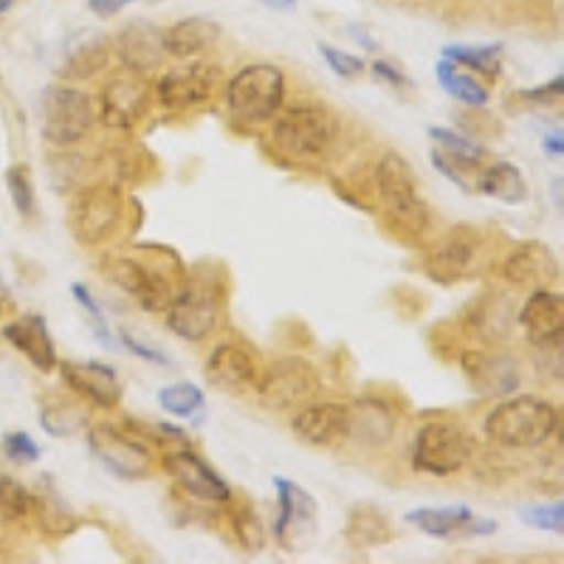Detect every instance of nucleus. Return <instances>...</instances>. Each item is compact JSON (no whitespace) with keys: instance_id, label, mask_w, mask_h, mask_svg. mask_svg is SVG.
I'll use <instances>...</instances> for the list:
<instances>
[{"instance_id":"nucleus-8","label":"nucleus","mask_w":564,"mask_h":564,"mask_svg":"<svg viewBox=\"0 0 564 564\" xmlns=\"http://www.w3.org/2000/svg\"><path fill=\"white\" fill-rule=\"evenodd\" d=\"M254 392L260 404L269 410H296V406L308 404L319 392V372L300 356H282L269 370L260 372Z\"/></svg>"},{"instance_id":"nucleus-47","label":"nucleus","mask_w":564,"mask_h":564,"mask_svg":"<svg viewBox=\"0 0 564 564\" xmlns=\"http://www.w3.org/2000/svg\"><path fill=\"white\" fill-rule=\"evenodd\" d=\"M70 294L77 296V302H79V305H83V308L88 311V314L94 316V319L105 322V316H102V308H99V305H97V300H94V294H90V291L85 289L83 282H74V285H70Z\"/></svg>"},{"instance_id":"nucleus-2","label":"nucleus","mask_w":564,"mask_h":564,"mask_svg":"<svg viewBox=\"0 0 564 564\" xmlns=\"http://www.w3.org/2000/svg\"><path fill=\"white\" fill-rule=\"evenodd\" d=\"M372 181H376V195L384 206L387 218L412 238H421L423 231L430 229L432 212L421 195L410 161L401 153H384L376 164Z\"/></svg>"},{"instance_id":"nucleus-43","label":"nucleus","mask_w":564,"mask_h":564,"mask_svg":"<svg viewBox=\"0 0 564 564\" xmlns=\"http://www.w3.org/2000/svg\"><path fill=\"white\" fill-rule=\"evenodd\" d=\"M522 522H528V525L539 528V531L562 533V528H564V508H562V502H556V506L531 508V511H522Z\"/></svg>"},{"instance_id":"nucleus-41","label":"nucleus","mask_w":564,"mask_h":564,"mask_svg":"<svg viewBox=\"0 0 564 564\" xmlns=\"http://www.w3.org/2000/svg\"><path fill=\"white\" fill-rule=\"evenodd\" d=\"M235 533H238V542L243 551L254 553L260 551V547L265 545V528H263V520L257 517L254 511H240L238 517H235Z\"/></svg>"},{"instance_id":"nucleus-32","label":"nucleus","mask_w":564,"mask_h":564,"mask_svg":"<svg viewBox=\"0 0 564 564\" xmlns=\"http://www.w3.org/2000/svg\"><path fill=\"white\" fill-rule=\"evenodd\" d=\"M430 135L437 141V153L449 161L452 167L463 170H477L486 161V148L477 144L475 139L457 133L452 128H430Z\"/></svg>"},{"instance_id":"nucleus-14","label":"nucleus","mask_w":564,"mask_h":564,"mask_svg":"<svg viewBox=\"0 0 564 564\" xmlns=\"http://www.w3.org/2000/svg\"><path fill=\"white\" fill-rule=\"evenodd\" d=\"M164 471L175 480V486L184 494L195 497L200 502H215V506H224L231 500V486L224 477L204 460L195 452H170L164 457Z\"/></svg>"},{"instance_id":"nucleus-11","label":"nucleus","mask_w":564,"mask_h":564,"mask_svg":"<svg viewBox=\"0 0 564 564\" xmlns=\"http://www.w3.org/2000/svg\"><path fill=\"white\" fill-rule=\"evenodd\" d=\"M88 446L99 457V463L119 480H144L153 468V455H150L148 446L113 423L90 426Z\"/></svg>"},{"instance_id":"nucleus-51","label":"nucleus","mask_w":564,"mask_h":564,"mask_svg":"<svg viewBox=\"0 0 564 564\" xmlns=\"http://www.w3.org/2000/svg\"><path fill=\"white\" fill-rule=\"evenodd\" d=\"M14 7V0H0V14H7Z\"/></svg>"},{"instance_id":"nucleus-27","label":"nucleus","mask_w":564,"mask_h":564,"mask_svg":"<svg viewBox=\"0 0 564 564\" xmlns=\"http://www.w3.org/2000/svg\"><path fill=\"white\" fill-rule=\"evenodd\" d=\"M513 325V308L511 300L502 294H486L475 308L468 311V327L486 345H497L506 336H511Z\"/></svg>"},{"instance_id":"nucleus-18","label":"nucleus","mask_w":564,"mask_h":564,"mask_svg":"<svg viewBox=\"0 0 564 564\" xmlns=\"http://www.w3.org/2000/svg\"><path fill=\"white\" fill-rule=\"evenodd\" d=\"M276 488V522L274 533L294 547L296 539H305L316 528V500L305 488L289 477H274Z\"/></svg>"},{"instance_id":"nucleus-34","label":"nucleus","mask_w":564,"mask_h":564,"mask_svg":"<svg viewBox=\"0 0 564 564\" xmlns=\"http://www.w3.org/2000/svg\"><path fill=\"white\" fill-rule=\"evenodd\" d=\"M443 57L452 59L455 65L475 70L486 79H497L502 70V43L488 45H446Z\"/></svg>"},{"instance_id":"nucleus-1","label":"nucleus","mask_w":564,"mask_h":564,"mask_svg":"<svg viewBox=\"0 0 564 564\" xmlns=\"http://www.w3.org/2000/svg\"><path fill=\"white\" fill-rule=\"evenodd\" d=\"M562 412L539 395L506 398L486 417V435L502 449H539L558 432Z\"/></svg>"},{"instance_id":"nucleus-44","label":"nucleus","mask_w":564,"mask_h":564,"mask_svg":"<svg viewBox=\"0 0 564 564\" xmlns=\"http://www.w3.org/2000/svg\"><path fill=\"white\" fill-rule=\"evenodd\" d=\"M372 77L379 79V83L390 85V88H395V90L412 88V79L406 77L404 70H398L395 65H390L387 59H376V63H372Z\"/></svg>"},{"instance_id":"nucleus-31","label":"nucleus","mask_w":564,"mask_h":564,"mask_svg":"<svg viewBox=\"0 0 564 564\" xmlns=\"http://www.w3.org/2000/svg\"><path fill=\"white\" fill-rule=\"evenodd\" d=\"M435 74L441 88L446 90L452 99L466 105V108H486L488 99H491V90L482 83H477L471 74H466V70H463L460 65L452 63V59L443 57L441 63L435 65Z\"/></svg>"},{"instance_id":"nucleus-23","label":"nucleus","mask_w":564,"mask_h":564,"mask_svg":"<svg viewBox=\"0 0 564 564\" xmlns=\"http://www.w3.org/2000/svg\"><path fill=\"white\" fill-rule=\"evenodd\" d=\"M347 423H350V406L319 401V404L302 406L291 417V432L311 446H334L336 441L347 437Z\"/></svg>"},{"instance_id":"nucleus-39","label":"nucleus","mask_w":564,"mask_h":564,"mask_svg":"<svg viewBox=\"0 0 564 564\" xmlns=\"http://www.w3.org/2000/svg\"><path fill=\"white\" fill-rule=\"evenodd\" d=\"M7 186H9V195H12V204L14 209L20 212V218H32L34 212V186L32 178H29V170L26 167H9L7 170Z\"/></svg>"},{"instance_id":"nucleus-16","label":"nucleus","mask_w":564,"mask_h":564,"mask_svg":"<svg viewBox=\"0 0 564 564\" xmlns=\"http://www.w3.org/2000/svg\"><path fill=\"white\" fill-rule=\"evenodd\" d=\"M57 367L65 387L90 404L113 410L122 401V381L113 367L102 365V361H57Z\"/></svg>"},{"instance_id":"nucleus-29","label":"nucleus","mask_w":564,"mask_h":564,"mask_svg":"<svg viewBox=\"0 0 564 564\" xmlns=\"http://www.w3.org/2000/svg\"><path fill=\"white\" fill-rule=\"evenodd\" d=\"M350 406V423H347V435H356L361 443H370V446H381L392 437L395 432V417L390 415L381 401H372V398H361Z\"/></svg>"},{"instance_id":"nucleus-9","label":"nucleus","mask_w":564,"mask_h":564,"mask_svg":"<svg viewBox=\"0 0 564 564\" xmlns=\"http://www.w3.org/2000/svg\"><path fill=\"white\" fill-rule=\"evenodd\" d=\"M99 269L116 289L133 296L139 302V308L150 311V314L167 311L170 300H173V276L170 274L141 263L139 257L130 254H105Z\"/></svg>"},{"instance_id":"nucleus-10","label":"nucleus","mask_w":564,"mask_h":564,"mask_svg":"<svg viewBox=\"0 0 564 564\" xmlns=\"http://www.w3.org/2000/svg\"><path fill=\"white\" fill-rule=\"evenodd\" d=\"M482 251H486V243L480 231L471 226H455L432 246L423 260V271L441 285H455L480 271Z\"/></svg>"},{"instance_id":"nucleus-3","label":"nucleus","mask_w":564,"mask_h":564,"mask_svg":"<svg viewBox=\"0 0 564 564\" xmlns=\"http://www.w3.org/2000/svg\"><path fill=\"white\" fill-rule=\"evenodd\" d=\"M285 74L271 63H251L226 85V105L231 116L246 124L271 122L285 105Z\"/></svg>"},{"instance_id":"nucleus-28","label":"nucleus","mask_w":564,"mask_h":564,"mask_svg":"<svg viewBox=\"0 0 564 564\" xmlns=\"http://www.w3.org/2000/svg\"><path fill=\"white\" fill-rule=\"evenodd\" d=\"M345 536L356 551H370V547H381L392 542L395 528H392L390 517L376 506H359L347 513Z\"/></svg>"},{"instance_id":"nucleus-13","label":"nucleus","mask_w":564,"mask_h":564,"mask_svg":"<svg viewBox=\"0 0 564 564\" xmlns=\"http://www.w3.org/2000/svg\"><path fill=\"white\" fill-rule=\"evenodd\" d=\"M220 83V68L204 59H193V63L178 65V68L167 70L155 85V97L164 108L181 110L193 108V105L206 102L215 97Z\"/></svg>"},{"instance_id":"nucleus-30","label":"nucleus","mask_w":564,"mask_h":564,"mask_svg":"<svg viewBox=\"0 0 564 564\" xmlns=\"http://www.w3.org/2000/svg\"><path fill=\"white\" fill-rule=\"evenodd\" d=\"M477 193L486 195V198L500 200V204L520 206L528 198V181L517 164H511V161H497V164L482 170V175L477 178Z\"/></svg>"},{"instance_id":"nucleus-15","label":"nucleus","mask_w":564,"mask_h":564,"mask_svg":"<svg viewBox=\"0 0 564 564\" xmlns=\"http://www.w3.org/2000/svg\"><path fill=\"white\" fill-rule=\"evenodd\" d=\"M150 85L139 77H116L102 88L99 97V116L102 124L113 130H130L148 116Z\"/></svg>"},{"instance_id":"nucleus-22","label":"nucleus","mask_w":564,"mask_h":564,"mask_svg":"<svg viewBox=\"0 0 564 564\" xmlns=\"http://www.w3.org/2000/svg\"><path fill=\"white\" fill-rule=\"evenodd\" d=\"M463 372L482 395H511L520 387V365L506 356V352L468 350L463 352Z\"/></svg>"},{"instance_id":"nucleus-36","label":"nucleus","mask_w":564,"mask_h":564,"mask_svg":"<svg viewBox=\"0 0 564 564\" xmlns=\"http://www.w3.org/2000/svg\"><path fill=\"white\" fill-rule=\"evenodd\" d=\"M40 423H43V430L48 432V435L70 437L88 426V412H85L77 401H68V398H52V401H45L43 404Z\"/></svg>"},{"instance_id":"nucleus-40","label":"nucleus","mask_w":564,"mask_h":564,"mask_svg":"<svg viewBox=\"0 0 564 564\" xmlns=\"http://www.w3.org/2000/svg\"><path fill=\"white\" fill-rule=\"evenodd\" d=\"M319 54H322V59L327 63V68L334 70L336 77H341V79L359 77L361 70H365V59L356 57V54H350V52H345V48H336V45L319 43Z\"/></svg>"},{"instance_id":"nucleus-49","label":"nucleus","mask_w":564,"mask_h":564,"mask_svg":"<svg viewBox=\"0 0 564 564\" xmlns=\"http://www.w3.org/2000/svg\"><path fill=\"white\" fill-rule=\"evenodd\" d=\"M265 7L276 9V12H294L296 0H263Z\"/></svg>"},{"instance_id":"nucleus-50","label":"nucleus","mask_w":564,"mask_h":564,"mask_svg":"<svg viewBox=\"0 0 564 564\" xmlns=\"http://www.w3.org/2000/svg\"><path fill=\"white\" fill-rule=\"evenodd\" d=\"M547 153L562 155V133H556V135H551V139H547Z\"/></svg>"},{"instance_id":"nucleus-42","label":"nucleus","mask_w":564,"mask_h":564,"mask_svg":"<svg viewBox=\"0 0 564 564\" xmlns=\"http://www.w3.org/2000/svg\"><path fill=\"white\" fill-rule=\"evenodd\" d=\"M3 455L12 463L29 466V463H37L40 446L26 435V432H9V435L3 437Z\"/></svg>"},{"instance_id":"nucleus-7","label":"nucleus","mask_w":564,"mask_h":564,"mask_svg":"<svg viewBox=\"0 0 564 564\" xmlns=\"http://www.w3.org/2000/svg\"><path fill=\"white\" fill-rule=\"evenodd\" d=\"M475 455V437L449 421L423 423L412 441V466L423 475L449 477L468 466Z\"/></svg>"},{"instance_id":"nucleus-45","label":"nucleus","mask_w":564,"mask_h":564,"mask_svg":"<svg viewBox=\"0 0 564 564\" xmlns=\"http://www.w3.org/2000/svg\"><path fill=\"white\" fill-rule=\"evenodd\" d=\"M119 339H122V345L128 347V350L133 352V356H139V359L150 361V365H161V367L170 365V359H167V356H164V352L153 350V347L144 345V341H139L133 334H128V330H122V334H119Z\"/></svg>"},{"instance_id":"nucleus-48","label":"nucleus","mask_w":564,"mask_h":564,"mask_svg":"<svg viewBox=\"0 0 564 564\" xmlns=\"http://www.w3.org/2000/svg\"><path fill=\"white\" fill-rule=\"evenodd\" d=\"M130 3H135V0H88V9L99 18H113L116 12H122Z\"/></svg>"},{"instance_id":"nucleus-38","label":"nucleus","mask_w":564,"mask_h":564,"mask_svg":"<svg viewBox=\"0 0 564 564\" xmlns=\"http://www.w3.org/2000/svg\"><path fill=\"white\" fill-rule=\"evenodd\" d=\"M0 513L7 520H26L32 513V491L7 471H0Z\"/></svg>"},{"instance_id":"nucleus-4","label":"nucleus","mask_w":564,"mask_h":564,"mask_svg":"<svg viewBox=\"0 0 564 564\" xmlns=\"http://www.w3.org/2000/svg\"><path fill=\"white\" fill-rule=\"evenodd\" d=\"M271 122H274L271 124L274 144L294 159H316L334 144L339 133L334 113L314 102L289 105V108L282 105Z\"/></svg>"},{"instance_id":"nucleus-12","label":"nucleus","mask_w":564,"mask_h":564,"mask_svg":"<svg viewBox=\"0 0 564 564\" xmlns=\"http://www.w3.org/2000/svg\"><path fill=\"white\" fill-rule=\"evenodd\" d=\"M220 296L206 282H189L167 305V325L178 339L204 341L218 330Z\"/></svg>"},{"instance_id":"nucleus-24","label":"nucleus","mask_w":564,"mask_h":564,"mask_svg":"<svg viewBox=\"0 0 564 564\" xmlns=\"http://www.w3.org/2000/svg\"><path fill=\"white\" fill-rule=\"evenodd\" d=\"M3 339L26 356L40 372H54L57 370V347H54L48 325L40 314L20 316V319L9 322L3 327Z\"/></svg>"},{"instance_id":"nucleus-19","label":"nucleus","mask_w":564,"mask_h":564,"mask_svg":"<svg viewBox=\"0 0 564 564\" xmlns=\"http://www.w3.org/2000/svg\"><path fill=\"white\" fill-rule=\"evenodd\" d=\"M204 372L212 387H218L229 395H243L260 379V367H257L254 356L235 341H224V345L215 347L206 359Z\"/></svg>"},{"instance_id":"nucleus-46","label":"nucleus","mask_w":564,"mask_h":564,"mask_svg":"<svg viewBox=\"0 0 564 564\" xmlns=\"http://www.w3.org/2000/svg\"><path fill=\"white\" fill-rule=\"evenodd\" d=\"M562 77L551 79L547 85H539V88H531V90H522V99H528V102L533 105H553L562 99Z\"/></svg>"},{"instance_id":"nucleus-17","label":"nucleus","mask_w":564,"mask_h":564,"mask_svg":"<svg viewBox=\"0 0 564 564\" xmlns=\"http://www.w3.org/2000/svg\"><path fill=\"white\" fill-rule=\"evenodd\" d=\"M520 325L525 336L539 350H562L564 336V305L562 294L547 289H533L520 311Z\"/></svg>"},{"instance_id":"nucleus-35","label":"nucleus","mask_w":564,"mask_h":564,"mask_svg":"<svg viewBox=\"0 0 564 564\" xmlns=\"http://www.w3.org/2000/svg\"><path fill=\"white\" fill-rule=\"evenodd\" d=\"M108 65V40L99 34H85L77 48L65 57L63 74L70 79H90Z\"/></svg>"},{"instance_id":"nucleus-21","label":"nucleus","mask_w":564,"mask_h":564,"mask_svg":"<svg viewBox=\"0 0 564 564\" xmlns=\"http://www.w3.org/2000/svg\"><path fill=\"white\" fill-rule=\"evenodd\" d=\"M406 522L435 539H468V536H488L497 531L494 520H480L468 511L466 506L452 508H417L406 513Z\"/></svg>"},{"instance_id":"nucleus-25","label":"nucleus","mask_w":564,"mask_h":564,"mask_svg":"<svg viewBox=\"0 0 564 564\" xmlns=\"http://www.w3.org/2000/svg\"><path fill=\"white\" fill-rule=\"evenodd\" d=\"M556 274V257L542 243L520 246L502 260V276L517 289H542Z\"/></svg>"},{"instance_id":"nucleus-20","label":"nucleus","mask_w":564,"mask_h":564,"mask_svg":"<svg viewBox=\"0 0 564 564\" xmlns=\"http://www.w3.org/2000/svg\"><path fill=\"white\" fill-rule=\"evenodd\" d=\"M116 54L130 74H150L167 57L164 48V29L153 20H130L116 37Z\"/></svg>"},{"instance_id":"nucleus-37","label":"nucleus","mask_w":564,"mask_h":564,"mask_svg":"<svg viewBox=\"0 0 564 564\" xmlns=\"http://www.w3.org/2000/svg\"><path fill=\"white\" fill-rule=\"evenodd\" d=\"M204 390L195 387L193 381H175V384L159 390V406L175 417H195L204 410Z\"/></svg>"},{"instance_id":"nucleus-5","label":"nucleus","mask_w":564,"mask_h":564,"mask_svg":"<svg viewBox=\"0 0 564 564\" xmlns=\"http://www.w3.org/2000/svg\"><path fill=\"white\" fill-rule=\"evenodd\" d=\"M97 124L94 99L70 85H52L40 97V130L57 148L79 144Z\"/></svg>"},{"instance_id":"nucleus-26","label":"nucleus","mask_w":564,"mask_h":564,"mask_svg":"<svg viewBox=\"0 0 564 564\" xmlns=\"http://www.w3.org/2000/svg\"><path fill=\"white\" fill-rule=\"evenodd\" d=\"M220 37V23L212 18L195 14V18H184L164 29V48L170 57L178 59H193L204 54L212 43H218Z\"/></svg>"},{"instance_id":"nucleus-6","label":"nucleus","mask_w":564,"mask_h":564,"mask_svg":"<svg viewBox=\"0 0 564 564\" xmlns=\"http://www.w3.org/2000/svg\"><path fill=\"white\" fill-rule=\"evenodd\" d=\"M124 220V198L116 186H79L68 206V229L83 246H99L113 238Z\"/></svg>"},{"instance_id":"nucleus-33","label":"nucleus","mask_w":564,"mask_h":564,"mask_svg":"<svg viewBox=\"0 0 564 564\" xmlns=\"http://www.w3.org/2000/svg\"><path fill=\"white\" fill-rule=\"evenodd\" d=\"M32 513L37 517L40 528L52 536H65V533L77 531V517L63 502L54 488H37L32 491Z\"/></svg>"}]
</instances>
